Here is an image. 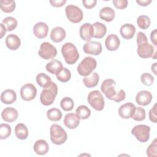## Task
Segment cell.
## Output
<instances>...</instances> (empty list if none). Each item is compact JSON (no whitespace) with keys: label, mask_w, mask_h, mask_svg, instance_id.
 <instances>
[{"label":"cell","mask_w":157,"mask_h":157,"mask_svg":"<svg viewBox=\"0 0 157 157\" xmlns=\"http://www.w3.org/2000/svg\"><path fill=\"white\" fill-rule=\"evenodd\" d=\"M136 41L138 45L137 53L139 56L142 58H153V55L156 53V51L155 52L153 46L148 42L147 37L144 33H137Z\"/></svg>","instance_id":"cell-1"},{"label":"cell","mask_w":157,"mask_h":157,"mask_svg":"<svg viewBox=\"0 0 157 157\" xmlns=\"http://www.w3.org/2000/svg\"><path fill=\"white\" fill-rule=\"evenodd\" d=\"M61 53L66 63L70 65L75 64L79 58L75 45L71 42H66L62 46Z\"/></svg>","instance_id":"cell-2"},{"label":"cell","mask_w":157,"mask_h":157,"mask_svg":"<svg viewBox=\"0 0 157 157\" xmlns=\"http://www.w3.org/2000/svg\"><path fill=\"white\" fill-rule=\"evenodd\" d=\"M58 94V86L53 82L47 88H44L40 95V102L44 105L52 104Z\"/></svg>","instance_id":"cell-3"},{"label":"cell","mask_w":157,"mask_h":157,"mask_svg":"<svg viewBox=\"0 0 157 157\" xmlns=\"http://www.w3.org/2000/svg\"><path fill=\"white\" fill-rule=\"evenodd\" d=\"M50 132L51 141L55 145H62L67 139L66 131L59 124H52L50 128Z\"/></svg>","instance_id":"cell-4"},{"label":"cell","mask_w":157,"mask_h":157,"mask_svg":"<svg viewBox=\"0 0 157 157\" xmlns=\"http://www.w3.org/2000/svg\"><path fill=\"white\" fill-rule=\"evenodd\" d=\"M97 62L91 56L85 57L78 65L77 72L82 76L89 75L96 67Z\"/></svg>","instance_id":"cell-5"},{"label":"cell","mask_w":157,"mask_h":157,"mask_svg":"<svg viewBox=\"0 0 157 157\" xmlns=\"http://www.w3.org/2000/svg\"><path fill=\"white\" fill-rule=\"evenodd\" d=\"M88 102L96 110L101 111L104 107V99L102 94L98 90L91 91L87 97Z\"/></svg>","instance_id":"cell-6"},{"label":"cell","mask_w":157,"mask_h":157,"mask_svg":"<svg viewBox=\"0 0 157 157\" xmlns=\"http://www.w3.org/2000/svg\"><path fill=\"white\" fill-rule=\"evenodd\" d=\"M150 132V126L145 124L135 126L131 130V134L136 137L137 140L142 143L146 142L149 140Z\"/></svg>","instance_id":"cell-7"},{"label":"cell","mask_w":157,"mask_h":157,"mask_svg":"<svg viewBox=\"0 0 157 157\" xmlns=\"http://www.w3.org/2000/svg\"><path fill=\"white\" fill-rule=\"evenodd\" d=\"M65 12L67 19L74 23L80 22L83 17L82 9L72 4L68 5L66 7Z\"/></svg>","instance_id":"cell-8"},{"label":"cell","mask_w":157,"mask_h":157,"mask_svg":"<svg viewBox=\"0 0 157 157\" xmlns=\"http://www.w3.org/2000/svg\"><path fill=\"white\" fill-rule=\"evenodd\" d=\"M38 54L44 59H52L56 56L57 50L56 47L50 43L44 42L41 44L38 51Z\"/></svg>","instance_id":"cell-9"},{"label":"cell","mask_w":157,"mask_h":157,"mask_svg":"<svg viewBox=\"0 0 157 157\" xmlns=\"http://www.w3.org/2000/svg\"><path fill=\"white\" fill-rule=\"evenodd\" d=\"M115 86L116 82L115 80L108 78L103 81L101 86V90L107 99L113 101L117 93L115 91Z\"/></svg>","instance_id":"cell-10"},{"label":"cell","mask_w":157,"mask_h":157,"mask_svg":"<svg viewBox=\"0 0 157 157\" xmlns=\"http://www.w3.org/2000/svg\"><path fill=\"white\" fill-rule=\"evenodd\" d=\"M37 94V89L32 83L25 84L20 89V96L26 101L33 100Z\"/></svg>","instance_id":"cell-11"},{"label":"cell","mask_w":157,"mask_h":157,"mask_svg":"<svg viewBox=\"0 0 157 157\" xmlns=\"http://www.w3.org/2000/svg\"><path fill=\"white\" fill-rule=\"evenodd\" d=\"M83 50L86 54L96 56L101 54L102 50V45L99 42L90 41L86 42L83 45Z\"/></svg>","instance_id":"cell-12"},{"label":"cell","mask_w":157,"mask_h":157,"mask_svg":"<svg viewBox=\"0 0 157 157\" xmlns=\"http://www.w3.org/2000/svg\"><path fill=\"white\" fill-rule=\"evenodd\" d=\"M135 109L136 107L134 104L131 102H127L121 105L119 107L118 114L124 119L131 118L134 113Z\"/></svg>","instance_id":"cell-13"},{"label":"cell","mask_w":157,"mask_h":157,"mask_svg":"<svg viewBox=\"0 0 157 157\" xmlns=\"http://www.w3.org/2000/svg\"><path fill=\"white\" fill-rule=\"evenodd\" d=\"M80 36L82 40L90 42L93 35V25L88 23H85L83 24L79 29Z\"/></svg>","instance_id":"cell-14"},{"label":"cell","mask_w":157,"mask_h":157,"mask_svg":"<svg viewBox=\"0 0 157 157\" xmlns=\"http://www.w3.org/2000/svg\"><path fill=\"white\" fill-rule=\"evenodd\" d=\"M151 93L147 90H142L139 91L136 96V102L142 106H146L151 102L152 101Z\"/></svg>","instance_id":"cell-15"},{"label":"cell","mask_w":157,"mask_h":157,"mask_svg":"<svg viewBox=\"0 0 157 157\" xmlns=\"http://www.w3.org/2000/svg\"><path fill=\"white\" fill-rule=\"evenodd\" d=\"M63 123L68 129H75L80 124V118L77 114L69 113L65 115Z\"/></svg>","instance_id":"cell-16"},{"label":"cell","mask_w":157,"mask_h":157,"mask_svg":"<svg viewBox=\"0 0 157 157\" xmlns=\"http://www.w3.org/2000/svg\"><path fill=\"white\" fill-rule=\"evenodd\" d=\"M48 32V25L44 22H38L33 27V33L39 39H44L47 36Z\"/></svg>","instance_id":"cell-17"},{"label":"cell","mask_w":157,"mask_h":157,"mask_svg":"<svg viewBox=\"0 0 157 157\" xmlns=\"http://www.w3.org/2000/svg\"><path fill=\"white\" fill-rule=\"evenodd\" d=\"M120 40L116 34L109 35L105 40V45L109 51H115L120 47Z\"/></svg>","instance_id":"cell-18"},{"label":"cell","mask_w":157,"mask_h":157,"mask_svg":"<svg viewBox=\"0 0 157 157\" xmlns=\"http://www.w3.org/2000/svg\"><path fill=\"white\" fill-rule=\"evenodd\" d=\"M18 117V113L17 110L13 107H6L2 110L1 113V117L2 120L9 123L15 121Z\"/></svg>","instance_id":"cell-19"},{"label":"cell","mask_w":157,"mask_h":157,"mask_svg":"<svg viewBox=\"0 0 157 157\" xmlns=\"http://www.w3.org/2000/svg\"><path fill=\"white\" fill-rule=\"evenodd\" d=\"M120 33L123 38L125 39H131L135 34L136 28L132 24L126 23L121 26Z\"/></svg>","instance_id":"cell-20"},{"label":"cell","mask_w":157,"mask_h":157,"mask_svg":"<svg viewBox=\"0 0 157 157\" xmlns=\"http://www.w3.org/2000/svg\"><path fill=\"white\" fill-rule=\"evenodd\" d=\"M6 44L9 49L16 50L20 46L21 40L18 36L14 34H10L6 38Z\"/></svg>","instance_id":"cell-21"},{"label":"cell","mask_w":157,"mask_h":157,"mask_svg":"<svg viewBox=\"0 0 157 157\" xmlns=\"http://www.w3.org/2000/svg\"><path fill=\"white\" fill-rule=\"evenodd\" d=\"M66 31L62 27L56 26L52 29L50 34L51 40L56 43L61 42L66 37Z\"/></svg>","instance_id":"cell-22"},{"label":"cell","mask_w":157,"mask_h":157,"mask_svg":"<svg viewBox=\"0 0 157 157\" xmlns=\"http://www.w3.org/2000/svg\"><path fill=\"white\" fill-rule=\"evenodd\" d=\"M17 99V94L14 90L7 89L1 94V101L5 104H11Z\"/></svg>","instance_id":"cell-23"},{"label":"cell","mask_w":157,"mask_h":157,"mask_svg":"<svg viewBox=\"0 0 157 157\" xmlns=\"http://www.w3.org/2000/svg\"><path fill=\"white\" fill-rule=\"evenodd\" d=\"M34 151L39 155H44L47 153L49 150L48 143L43 139L37 140L34 144Z\"/></svg>","instance_id":"cell-24"},{"label":"cell","mask_w":157,"mask_h":157,"mask_svg":"<svg viewBox=\"0 0 157 157\" xmlns=\"http://www.w3.org/2000/svg\"><path fill=\"white\" fill-rule=\"evenodd\" d=\"M93 37L96 39L102 38L106 34L107 28L105 25L101 22L97 21L93 25Z\"/></svg>","instance_id":"cell-25"},{"label":"cell","mask_w":157,"mask_h":157,"mask_svg":"<svg viewBox=\"0 0 157 157\" xmlns=\"http://www.w3.org/2000/svg\"><path fill=\"white\" fill-rule=\"evenodd\" d=\"M99 80V74L96 72H91L89 75L83 78V82L85 86L87 88H93L98 84Z\"/></svg>","instance_id":"cell-26"},{"label":"cell","mask_w":157,"mask_h":157,"mask_svg":"<svg viewBox=\"0 0 157 157\" xmlns=\"http://www.w3.org/2000/svg\"><path fill=\"white\" fill-rule=\"evenodd\" d=\"M115 16L114 10L110 7H105L101 9L99 12V17L101 19L107 21H112Z\"/></svg>","instance_id":"cell-27"},{"label":"cell","mask_w":157,"mask_h":157,"mask_svg":"<svg viewBox=\"0 0 157 157\" xmlns=\"http://www.w3.org/2000/svg\"><path fill=\"white\" fill-rule=\"evenodd\" d=\"M63 67L61 61L57 59H53L46 64V70L52 74H56Z\"/></svg>","instance_id":"cell-28"},{"label":"cell","mask_w":157,"mask_h":157,"mask_svg":"<svg viewBox=\"0 0 157 157\" xmlns=\"http://www.w3.org/2000/svg\"><path fill=\"white\" fill-rule=\"evenodd\" d=\"M15 134L18 139L25 140L28 136V129L25 124L18 123L15 128Z\"/></svg>","instance_id":"cell-29"},{"label":"cell","mask_w":157,"mask_h":157,"mask_svg":"<svg viewBox=\"0 0 157 157\" xmlns=\"http://www.w3.org/2000/svg\"><path fill=\"white\" fill-rule=\"evenodd\" d=\"M36 82L37 84L44 88H47L52 82L51 77L44 73H39L36 76Z\"/></svg>","instance_id":"cell-30"},{"label":"cell","mask_w":157,"mask_h":157,"mask_svg":"<svg viewBox=\"0 0 157 157\" xmlns=\"http://www.w3.org/2000/svg\"><path fill=\"white\" fill-rule=\"evenodd\" d=\"M0 7L4 12L10 13L15 9V2L13 0H1Z\"/></svg>","instance_id":"cell-31"},{"label":"cell","mask_w":157,"mask_h":157,"mask_svg":"<svg viewBox=\"0 0 157 157\" xmlns=\"http://www.w3.org/2000/svg\"><path fill=\"white\" fill-rule=\"evenodd\" d=\"M47 116L49 120L52 121H58L62 117L61 110L57 108H52L47 110Z\"/></svg>","instance_id":"cell-32"},{"label":"cell","mask_w":157,"mask_h":157,"mask_svg":"<svg viewBox=\"0 0 157 157\" xmlns=\"http://www.w3.org/2000/svg\"><path fill=\"white\" fill-rule=\"evenodd\" d=\"M75 113L80 119L86 120L90 117L91 115V110L86 105H81L77 108Z\"/></svg>","instance_id":"cell-33"},{"label":"cell","mask_w":157,"mask_h":157,"mask_svg":"<svg viewBox=\"0 0 157 157\" xmlns=\"http://www.w3.org/2000/svg\"><path fill=\"white\" fill-rule=\"evenodd\" d=\"M57 79L61 82H67L71 77V71L66 67H63L56 74Z\"/></svg>","instance_id":"cell-34"},{"label":"cell","mask_w":157,"mask_h":157,"mask_svg":"<svg viewBox=\"0 0 157 157\" xmlns=\"http://www.w3.org/2000/svg\"><path fill=\"white\" fill-rule=\"evenodd\" d=\"M2 23L5 26L7 31H11L15 29L18 25L16 18L12 17H7L2 20Z\"/></svg>","instance_id":"cell-35"},{"label":"cell","mask_w":157,"mask_h":157,"mask_svg":"<svg viewBox=\"0 0 157 157\" xmlns=\"http://www.w3.org/2000/svg\"><path fill=\"white\" fill-rule=\"evenodd\" d=\"M137 23L139 27L142 29H147L149 28L151 21L150 18L147 15H140L137 20Z\"/></svg>","instance_id":"cell-36"},{"label":"cell","mask_w":157,"mask_h":157,"mask_svg":"<svg viewBox=\"0 0 157 157\" xmlns=\"http://www.w3.org/2000/svg\"><path fill=\"white\" fill-rule=\"evenodd\" d=\"M60 106L64 111H71L74 108V103L71 98L65 97L61 99L60 102Z\"/></svg>","instance_id":"cell-37"},{"label":"cell","mask_w":157,"mask_h":157,"mask_svg":"<svg viewBox=\"0 0 157 157\" xmlns=\"http://www.w3.org/2000/svg\"><path fill=\"white\" fill-rule=\"evenodd\" d=\"M145 117H146V113H145V109L141 107H136L135 111L132 117V118L135 121H141L144 120Z\"/></svg>","instance_id":"cell-38"},{"label":"cell","mask_w":157,"mask_h":157,"mask_svg":"<svg viewBox=\"0 0 157 157\" xmlns=\"http://www.w3.org/2000/svg\"><path fill=\"white\" fill-rule=\"evenodd\" d=\"M11 127L10 125L2 123L0 125V139H6L8 138L11 134Z\"/></svg>","instance_id":"cell-39"},{"label":"cell","mask_w":157,"mask_h":157,"mask_svg":"<svg viewBox=\"0 0 157 157\" xmlns=\"http://www.w3.org/2000/svg\"><path fill=\"white\" fill-rule=\"evenodd\" d=\"M140 80L142 83L146 86H151L154 82V77L150 73H144L140 76Z\"/></svg>","instance_id":"cell-40"},{"label":"cell","mask_w":157,"mask_h":157,"mask_svg":"<svg viewBox=\"0 0 157 157\" xmlns=\"http://www.w3.org/2000/svg\"><path fill=\"white\" fill-rule=\"evenodd\" d=\"M156 139H155L147 149V155L149 157L156 156Z\"/></svg>","instance_id":"cell-41"},{"label":"cell","mask_w":157,"mask_h":157,"mask_svg":"<svg viewBox=\"0 0 157 157\" xmlns=\"http://www.w3.org/2000/svg\"><path fill=\"white\" fill-rule=\"evenodd\" d=\"M113 4L115 7L118 9H124L128 4L127 0H113Z\"/></svg>","instance_id":"cell-42"},{"label":"cell","mask_w":157,"mask_h":157,"mask_svg":"<svg viewBox=\"0 0 157 157\" xmlns=\"http://www.w3.org/2000/svg\"><path fill=\"white\" fill-rule=\"evenodd\" d=\"M149 119L153 123H156L157 122L156 104H155L153 108H151L149 111Z\"/></svg>","instance_id":"cell-43"},{"label":"cell","mask_w":157,"mask_h":157,"mask_svg":"<svg viewBox=\"0 0 157 157\" xmlns=\"http://www.w3.org/2000/svg\"><path fill=\"white\" fill-rule=\"evenodd\" d=\"M126 93L123 90H120V91L117 93V95L114 99V101L116 102H120L125 99Z\"/></svg>","instance_id":"cell-44"},{"label":"cell","mask_w":157,"mask_h":157,"mask_svg":"<svg viewBox=\"0 0 157 157\" xmlns=\"http://www.w3.org/2000/svg\"><path fill=\"white\" fill-rule=\"evenodd\" d=\"M82 3L85 8L90 9L93 8L96 6L97 3V1L96 0H83Z\"/></svg>","instance_id":"cell-45"},{"label":"cell","mask_w":157,"mask_h":157,"mask_svg":"<svg viewBox=\"0 0 157 157\" xmlns=\"http://www.w3.org/2000/svg\"><path fill=\"white\" fill-rule=\"evenodd\" d=\"M66 2V0H50V3L51 5L55 7H62Z\"/></svg>","instance_id":"cell-46"},{"label":"cell","mask_w":157,"mask_h":157,"mask_svg":"<svg viewBox=\"0 0 157 157\" xmlns=\"http://www.w3.org/2000/svg\"><path fill=\"white\" fill-rule=\"evenodd\" d=\"M156 35H157V29H155L153 31L151 32L150 34V39L152 43L155 45V46L157 45V38H156Z\"/></svg>","instance_id":"cell-47"},{"label":"cell","mask_w":157,"mask_h":157,"mask_svg":"<svg viewBox=\"0 0 157 157\" xmlns=\"http://www.w3.org/2000/svg\"><path fill=\"white\" fill-rule=\"evenodd\" d=\"M136 2L140 6H147L151 2V0H137Z\"/></svg>","instance_id":"cell-48"},{"label":"cell","mask_w":157,"mask_h":157,"mask_svg":"<svg viewBox=\"0 0 157 157\" xmlns=\"http://www.w3.org/2000/svg\"><path fill=\"white\" fill-rule=\"evenodd\" d=\"M0 29H1V31H0V34H1L0 38H2L3 36H4V34H6V33L7 29L5 27V26L3 25V23H1L0 24Z\"/></svg>","instance_id":"cell-49"},{"label":"cell","mask_w":157,"mask_h":157,"mask_svg":"<svg viewBox=\"0 0 157 157\" xmlns=\"http://www.w3.org/2000/svg\"><path fill=\"white\" fill-rule=\"evenodd\" d=\"M156 64H157L156 63H155L151 66V71L153 72V73L155 75H157V73H156Z\"/></svg>","instance_id":"cell-50"}]
</instances>
